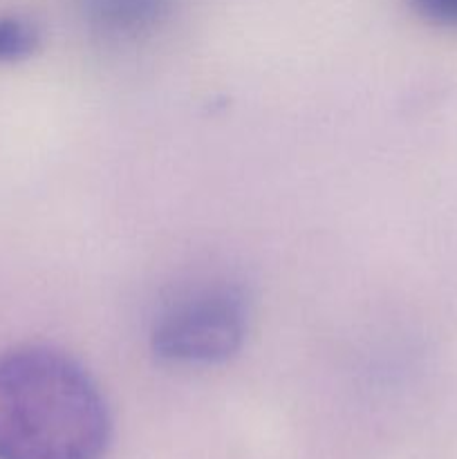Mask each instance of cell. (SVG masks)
Returning a JSON list of instances; mask_svg holds the SVG:
<instances>
[{
  "label": "cell",
  "mask_w": 457,
  "mask_h": 459,
  "mask_svg": "<svg viewBox=\"0 0 457 459\" xmlns=\"http://www.w3.org/2000/svg\"><path fill=\"white\" fill-rule=\"evenodd\" d=\"M39 48V31L22 18H0V63H16Z\"/></svg>",
  "instance_id": "obj_4"
},
{
  "label": "cell",
  "mask_w": 457,
  "mask_h": 459,
  "mask_svg": "<svg viewBox=\"0 0 457 459\" xmlns=\"http://www.w3.org/2000/svg\"><path fill=\"white\" fill-rule=\"evenodd\" d=\"M424 21L439 27H457V0H410Z\"/></svg>",
  "instance_id": "obj_5"
},
{
  "label": "cell",
  "mask_w": 457,
  "mask_h": 459,
  "mask_svg": "<svg viewBox=\"0 0 457 459\" xmlns=\"http://www.w3.org/2000/svg\"><path fill=\"white\" fill-rule=\"evenodd\" d=\"M173 0H81L90 25L106 36H137L160 25Z\"/></svg>",
  "instance_id": "obj_3"
},
{
  "label": "cell",
  "mask_w": 457,
  "mask_h": 459,
  "mask_svg": "<svg viewBox=\"0 0 457 459\" xmlns=\"http://www.w3.org/2000/svg\"><path fill=\"white\" fill-rule=\"evenodd\" d=\"M246 334L245 296L231 285H206L175 300L152 327V350L182 366H213L231 359Z\"/></svg>",
  "instance_id": "obj_2"
},
{
  "label": "cell",
  "mask_w": 457,
  "mask_h": 459,
  "mask_svg": "<svg viewBox=\"0 0 457 459\" xmlns=\"http://www.w3.org/2000/svg\"><path fill=\"white\" fill-rule=\"evenodd\" d=\"M108 403L72 357L45 345L0 354V459H103Z\"/></svg>",
  "instance_id": "obj_1"
}]
</instances>
